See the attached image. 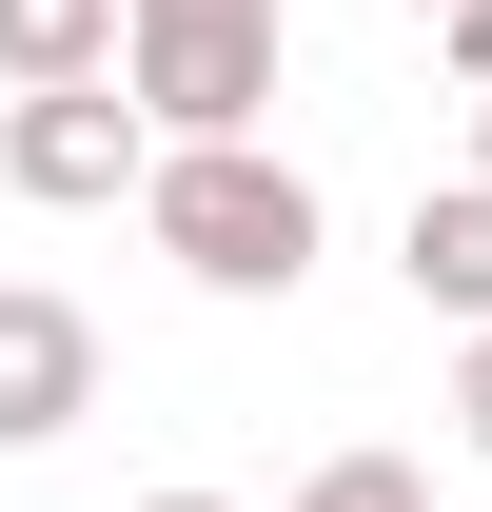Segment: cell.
<instances>
[{"label":"cell","mask_w":492,"mask_h":512,"mask_svg":"<svg viewBox=\"0 0 492 512\" xmlns=\"http://www.w3.org/2000/svg\"><path fill=\"white\" fill-rule=\"evenodd\" d=\"M158 256H178L197 296H296L315 276V178L276 158V138H197V158H158Z\"/></svg>","instance_id":"6da1fadb"},{"label":"cell","mask_w":492,"mask_h":512,"mask_svg":"<svg viewBox=\"0 0 492 512\" xmlns=\"http://www.w3.org/2000/svg\"><path fill=\"white\" fill-rule=\"evenodd\" d=\"M138 60V0H0V79L60 99V79H119Z\"/></svg>","instance_id":"8992f818"},{"label":"cell","mask_w":492,"mask_h":512,"mask_svg":"<svg viewBox=\"0 0 492 512\" xmlns=\"http://www.w3.org/2000/svg\"><path fill=\"white\" fill-rule=\"evenodd\" d=\"M138 119L178 138H256V99H276V0H138Z\"/></svg>","instance_id":"7a4b0ae2"},{"label":"cell","mask_w":492,"mask_h":512,"mask_svg":"<svg viewBox=\"0 0 492 512\" xmlns=\"http://www.w3.org/2000/svg\"><path fill=\"white\" fill-rule=\"evenodd\" d=\"M158 158H178V138L138 119V79H60V99H20V119H0V178L40 197V217H99V197H158Z\"/></svg>","instance_id":"3957f363"},{"label":"cell","mask_w":492,"mask_h":512,"mask_svg":"<svg viewBox=\"0 0 492 512\" xmlns=\"http://www.w3.org/2000/svg\"><path fill=\"white\" fill-rule=\"evenodd\" d=\"M394 276H414V316L492 335V178H433L414 217H394Z\"/></svg>","instance_id":"5b68a950"},{"label":"cell","mask_w":492,"mask_h":512,"mask_svg":"<svg viewBox=\"0 0 492 512\" xmlns=\"http://www.w3.org/2000/svg\"><path fill=\"white\" fill-rule=\"evenodd\" d=\"M433 20H453V0H433Z\"/></svg>","instance_id":"7c38bea8"},{"label":"cell","mask_w":492,"mask_h":512,"mask_svg":"<svg viewBox=\"0 0 492 512\" xmlns=\"http://www.w3.org/2000/svg\"><path fill=\"white\" fill-rule=\"evenodd\" d=\"M99 414V316L79 296H40V276H0V453H40Z\"/></svg>","instance_id":"277c9868"},{"label":"cell","mask_w":492,"mask_h":512,"mask_svg":"<svg viewBox=\"0 0 492 512\" xmlns=\"http://www.w3.org/2000/svg\"><path fill=\"white\" fill-rule=\"evenodd\" d=\"M276 512H433V493H414V453H335V473H296Z\"/></svg>","instance_id":"52a82bcc"},{"label":"cell","mask_w":492,"mask_h":512,"mask_svg":"<svg viewBox=\"0 0 492 512\" xmlns=\"http://www.w3.org/2000/svg\"><path fill=\"white\" fill-rule=\"evenodd\" d=\"M453 79H473V99H492V0H453Z\"/></svg>","instance_id":"9c48e42d"},{"label":"cell","mask_w":492,"mask_h":512,"mask_svg":"<svg viewBox=\"0 0 492 512\" xmlns=\"http://www.w3.org/2000/svg\"><path fill=\"white\" fill-rule=\"evenodd\" d=\"M138 512H237V493H138Z\"/></svg>","instance_id":"30bf717a"},{"label":"cell","mask_w":492,"mask_h":512,"mask_svg":"<svg viewBox=\"0 0 492 512\" xmlns=\"http://www.w3.org/2000/svg\"><path fill=\"white\" fill-rule=\"evenodd\" d=\"M453 434L492 453V335H473V355H453Z\"/></svg>","instance_id":"ba28073f"},{"label":"cell","mask_w":492,"mask_h":512,"mask_svg":"<svg viewBox=\"0 0 492 512\" xmlns=\"http://www.w3.org/2000/svg\"><path fill=\"white\" fill-rule=\"evenodd\" d=\"M473 178H492V99H473Z\"/></svg>","instance_id":"8fae6325"}]
</instances>
